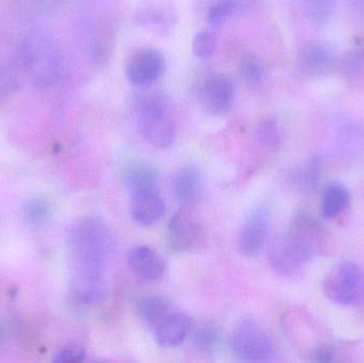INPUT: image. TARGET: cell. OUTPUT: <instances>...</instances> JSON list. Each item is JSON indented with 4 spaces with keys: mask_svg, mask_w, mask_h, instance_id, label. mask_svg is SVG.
I'll return each instance as SVG.
<instances>
[{
    "mask_svg": "<svg viewBox=\"0 0 364 363\" xmlns=\"http://www.w3.org/2000/svg\"><path fill=\"white\" fill-rule=\"evenodd\" d=\"M114 236L104 221L77 222L68 239L70 291L77 305L93 306L106 294V272L114 254Z\"/></svg>",
    "mask_w": 364,
    "mask_h": 363,
    "instance_id": "6da1fadb",
    "label": "cell"
},
{
    "mask_svg": "<svg viewBox=\"0 0 364 363\" xmlns=\"http://www.w3.org/2000/svg\"><path fill=\"white\" fill-rule=\"evenodd\" d=\"M331 234L316 217L299 211L286 232L269 246V264L280 276L292 277L301 273L318 256L329 253Z\"/></svg>",
    "mask_w": 364,
    "mask_h": 363,
    "instance_id": "7a4b0ae2",
    "label": "cell"
},
{
    "mask_svg": "<svg viewBox=\"0 0 364 363\" xmlns=\"http://www.w3.org/2000/svg\"><path fill=\"white\" fill-rule=\"evenodd\" d=\"M19 59L26 74L36 87H49L57 82L61 72V53L48 36L40 32L26 36Z\"/></svg>",
    "mask_w": 364,
    "mask_h": 363,
    "instance_id": "3957f363",
    "label": "cell"
},
{
    "mask_svg": "<svg viewBox=\"0 0 364 363\" xmlns=\"http://www.w3.org/2000/svg\"><path fill=\"white\" fill-rule=\"evenodd\" d=\"M170 104L168 96L160 91L149 92L136 102L139 130L149 144L158 148L172 146L176 136Z\"/></svg>",
    "mask_w": 364,
    "mask_h": 363,
    "instance_id": "277c9868",
    "label": "cell"
},
{
    "mask_svg": "<svg viewBox=\"0 0 364 363\" xmlns=\"http://www.w3.org/2000/svg\"><path fill=\"white\" fill-rule=\"evenodd\" d=\"M287 324V330L290 332L295 345L304 355L318 363L335 360L336 347L331 332L320 320H316L307 311L296 310L288 315Z\"/></svg>",
    "mask_w": 364,
    "mask_h": 363,
    "instance_id": "5b68a950",
    "label": "cell"
},
{
    "mask_svg": "<svg viewBox=\"0 0 364 363\" xmlns=\"http://www.w3.org/2000/svg\"><path fill=\"white\" fill-rule=\"evenodd\" d=\"M323 292L333 304L346 307L359 304L364 298V271L354 262H340L325 276Z\"/></svg>",
    "mask_w": 364,
    "mask_h": 363,
    "instance_id": "8992f818",
    "label": "cell"
},
{
    "mask_svg": "<svg viewBox=\"0 0 364 363\" xmlns=\"http://www.w3.org/2000/svg\"><path fill=\"white\" fill-rule=\"evenodd\" d=\"M231 349L235 357L245 362H267L275 354L269 332L254 320L237 324L231 337Z\"/></svg>",
    "mask_w": 364,
    "mask_h": 363,
    "instance_id": "52a82bcc",
    "label": "cell"
},
{
    "mask_svg": "<svg viewBox=\"0 0 364 363\" xmlns=\"http://www.w3.org/2000/svg\"><path fill=\"white\" fill-rule=\"evenodd\" d=\"M168 246L176 253H194L205 244V232L200 224L186 210L178 211L168 222Z\"/></svg>",
    "mask_w": 364,
    "mask_h": 363,
    "instance_id": "ba28073f",
    "label": "cell"
},
{
    "mask_svg": "<svg viewBox=\"0 0 364 363\" xmlns=\"http://www.w3.org/2000/svg\"><path fill=\"white\" fill-rule=\"evenodd\" d=\"M271 232V215L264 207H258L252 211L245 220L239 236L237 249L247 258L256 257L264 249Z\"/></svg>",
    "mask_w": 364,
    "mask_h": 363,
    "instance_id": "9c48e42d",
    "label": "cell"
},
{
    "mask_svg": "<svg viewBox=\"0 0 364 363\" xmlns=\"http://www.w3.org/2000/svg\"><path fill=\"white\" fill-rule=\"evenodd\" d=\"M235 96V83L227 75L208 77L200 89L199 99L203 109L212 115H223L228 112Z\"/></svg>",
    "mask_w": 364,
    "mask_h": 363,
    "instance_id": "30bf717a",
    "label": "cell"
},
{
    "mask_svg": "<svg viewBox=\"0 0 364 363\" xmlns=\"http://www.w3.org/2000/svg\"><path fill=\"white\" fill-rule=\"evenodd\" d=\"M166 60L164 55L151 48H142L136 51L127 64L128 80L136 87L153 85L164 74Z\"/></svg>",
    "mask_w": 364,
    "mask_h": 363,
    "instance_id": "8fae6325",
    "label": "cell"
},
{
    "mask_svg": "<svg viewBox=\"0 0 364 363\" xmlns=\"http://www.w3.org/2000/svg\"><path fill=\"white\" fill-rule=\"evenodd\" d=\"M130 196V212L136 223L153 226L164 217L166 207L158 189L134 192Z\"/></svg>",
    "mask_w": 364,
    "mask_h": 363,
    "instance_id": "7c38bea8",
    "label": "cell"
},
{
    "mask_svg": "<svg viewBox=\"0 0 364 363\" xmlns=\"http://www.w3.org/2000/svg\"><path fill=\"white\" fill-rule=\"evenodd\" d=\"M128 266L134 275L147 283H155L164 276L166 264L149 246L134 247L128 254Z\"/></svg>",
    "mask_w": 364,
    "mask_h": 363,
    "instance_id": "4fadbf2b",
    "label": "cell"
},
{
    "mask_svg": "<svg viewBox=\"0 0 364 363\" xmlns=\"http://www.w3.org/2000/svg\"><path fill=\"white\" fill-rule=\"evenodd\" d=\"M192 320L182 313H172L166 315L153 328L158 345L166 349L178 347L192 332Z\"/></svg>",
    "mask_w": 364,
    "mask_h": 363,
    "instance_id": "5bb4252c",
    "label": "cell"
},
{
    "mask_svg": "<svg viewBox=\"0 0 364 363\" xmlns=\"http://www.w3.org/2000/svg\"><path fill=\"white\" fill-rule=\"evenodd\" d=\"M171 190L175 200L183 207L197 202L203 191V179L198 168L188 166L177 170L171 178Z\"/></svg>",
    "mask_w": 364,
    "mask_h": 363,
    "instance_id": "9a60e30c",
    "label": "cell"
},
{
    "mask_svg": "<svg viewBox=\"0 0 364 363\" xmlns=\"http://www.w3.org/2000/svg\"><path fill=\"white\" fill-rule=\"evenodd\" d=\"M301 70L312 78L325 76L335 65V55L323 43H310L301 50Z\"/></svg>",
    "mask_w": 364,
    "mask_h": 363,
    "instance_id": "2e32d148",
    "label": "cell"
},
{
    "mask_svg": "<svg viewBox=\"0 0 364 363\" xmlns=\"http://www.w3.org/2000/svg\"><path fill=\"white\" fill-rule=\"evenodd\" d=\"M322 170V159L318 156H314L289 173V183L299 193L311 194L318 188Z\"/></svg>",
    "mask_w": 364,
    "mask_h": 363,
    "instance_id": "e0dca14e",
    "label": "cell"
},
{
    "mask_svg": "<svg viewBox=\"0 0 364 363\" xmlns=\"http://www.w3.org/2000/svg\"><path fill=\"white\" fill-rule=\"evenodd\" d=\"M350 204V191L342 183H328L321 198V217L325 220L336 219L348 208Z\"/></svg>",
    "mask_w": 364,
    "mask_h": 363,
    "instance_id": "ac0fdd59",
    "label": "cell"
},
{
    "mask_svg": "<svg viewBox=\"0 0 364 363\" xmlns=\"http://www.w3.org/2000/svg\"><path fill=\"white\" fill-rule=\"evenodd\" d=\"M172 311V305L164 296H145L136 303L139 317L151 328L155 327Z\"/></svg>",
    "mask_w": 364,
    "mask_h": 363,
    "instance_id": "d6986e66",
    "label": "cell"
},
{
    "mask_svg": "<svg viewBox=\"0 0 364 363\" xmlns=\"http://www.w3.org/2000/svg\"><path fill=\"white\" fill-rule=\"evenodd\" d=\"M124 183L129 193L143 190L158 189V174L147 164H136L128 168Z\"/></svg>",
    "mask_w": 364,
    "mask_h": 363,
    "instance_id": "ffe728a7",
    "label": "cell"
},
{
    "mask_svg": "<svg viewBox=\"0 0 364 363\" xmlns=\"http://www.w3.org/2000/svg\"><path fill=\"white\" fill-rule=\"evenodd\" d=\"M305 16L314 25L324 26L333 16V0H301Z\"/></svg>",
    "mask_w": 364,
    "mask_h": 363,
    "instance_id": "44dd1931",
    "label": "cell"
},
{
    "mask_svg": "<svg viewBox=\"0 0 364 363\" xmlns=\"http://www.w3.org/2000/svg\"><path fill=\"white\" fill-rule=\"evenodd\" d=\"M240 75L250 89L258 90L264 81V67L258 58L247 55L240 64Z\"/></svg>",
    "mask_w": 364,
    "mask_h": 363,
    "instance_id": "7402d4cb",
    "label": "cell"
},
{
    "mask_svg": "<svg viewBox=\"0 0 364 363\" xmlns=\"http://www.w3.org/2000/svg\"><path fill=\"white\" fill-rule=\"evenodd\" d=\"M237 13H240L239 9L233 2L218 0L208 4L205 8V18L213 27H220Z\"/></svg>",
    "mask_w": 364,
    "mask_h": 363,
    "instance_id": "603a6c76",
    "label": "cell"
},
{
    "mask_svg": "<svg viewBox=\"0 0 364 363\" xmlns=\"http://www.w3.org/2000/svg\"><path fill=\"white\" fill-rule=\"evenodd\" d=\"M340 147L346 151L364 148V126L357 123L346 124L339 132Z\"/></svg>",
    "mask_w": 364,
    "mask_h": 363,
    "instance_id": "cb8c5ba5",
    "label": "cell"
},
{
    "mask_svg": "<svg viewBox=\"0 0 364 363\" xmlns=\"http://www.w3.org/2000/svg\"><path fill=\"white\" fill-rule=\"evenodd\" d=\"M257 138L264 148L275 151L282 144V134L277 121L272 117L263 119L257 129Z\"/></svg>",
    "mask_w": 364,
    "mask_h": 363,
    "instance_id": "d4e9b609",
    "label": "cell"
},
{
    "mask_svg": "<svg viewBox=\"0 0 364 363\" xmlns=\"http://www.w3.org/2000/svg\"><path fill=\"white\" fill-rule=\"evenodd\" d=\"M220 339V327L213 323H205L195 332L194 345L198 349L209 351L218 345Z\"/></svg>",
    "mask_w": 364,
    "mask_h": 363,
    "instance_id": "484cf974",
    "label": "cell"
},
{
    "mask_svg": "<svg viewBox=\"0 0 364 363\" xmlns=\"http://www.w3.org/2000/svg\"><path fill=\"white\" fill-rule=\"evenodd\" d=\"M173 16L168 10H157V9H147V10L141 11L136 16V21L139 25L145 26H159L161 28H168V26L172 25Z\"/></svg>",
    "mask_w": 364,
    "mask_h": 363,
    "instance_id": "4316f807",
    "label": "cell"
},
{
    "mask_svg": "<svg viewBox=\"0 0 364 363\" xmlns=\"http://www.w3.org/2000/svg\"><path fill=\"white\" fill-rule=\"evenodd\" d=\"M48 215L49 207L44 200L34 198L23 206V217L30 225H41L46 221Z\"/></svg>",
    "mask_w": 364,
    "mask_h": 363,
    "instance_id": "83f0119b",
    "label": "cell"
},
{
    "mask_svg": "<svg viewBox=\"0 0 364 363\" xmlns=\"http://www.w3.org/2000/svg\"><path fill=\"white\" fill-rule=\"evenodd\" d=\"M215 38L205 30L197 32L193 38V53L199 59H209L215 51Z\"/></svg>",
    "mask_w": 364,
    "mask_h": 363,
    "instance_id": "f1b7e54d",
    "label": "cell"
},
{
    "mask_svg": "<svg viewBox=\"0 0 364 363\" xmlns=\"http://www.w3.org/2000/svg\"><path fill=\"white\" fill-rule=\"evenodd\" d=\"M85 354L79 347H66L55 356V362H81L85 360Z\"/></svg>",
    "mask_w": 364,
    "mask_h": 363,
    "instance_id": "f546056e",
    "label": "cell"
},
{
    "mask_svg": "<svg viewBox=\"0 0 364 363\" xmlns=\"http://www.w3.org/2000/svg\"><path fill=\"white\" fill-rule=\"evenodd\" d=\"M64 0H33L34 6L42 14H50L63 4Z\"/></svg>",
    "mask_w": 364,
    "mask_h": 363,
    "instance_id": "4dcf8cb0",
    "label": "cell"
},
{
    "mask_svg": "<svg viewBox=\"0 0 364 363\" xmlns=\"http://www.w3.org/2000/svg\"><path fill=\"white\" fill-rule=\"evenodd\" d=\"M2 340H4V332H2V330L0 328V345H1Z\"/></svg>",
    "mask_w": 364,
    "mask_h": 363,
    "instance_id": "1f68e13d",
    "label": "cell"
}]
</instances>
